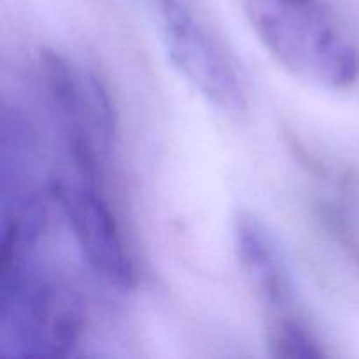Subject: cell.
I'll use <instances>...</instances> for the list:
<instances>
[{"mask_svg":"<svg viewBox=\"0 0 359 359\" xmlns=\"http://www.w3.org/2000/svg\"><path fill=\"white\" fill-rule=\"evenodd\" d=\"M233 238L242 270L273 314V321L293 316V280L269 226L252 212H241L235 219Z\"/></svg>","mask_w":359,"mask_h":359,"instance_id":"5","label":"cell"},{"mask_svg":"<svg viewBox=\"0 0 359 359\" xmlns=\"http://www.w3.org/2000/svg\"><path fill=\"white\" fill-rule=\"evenodd\" d=\"M83 258L98 277L118 290H132L137 272L119 224L91 182L56 181L51 188Z\"/></svg>","mask_w":359,"mask_h":359,"instance_id":"4","label":"cell"},{"mask_svg":"<svg viewBox=\"0 0 359 359\" xmlns=\"http://www.w3.org/2000/svg\"><path fill=\"white\" fill-rule=\"evenodd\" d=\"M154 27L174 69L223 112L237 114L248 104L235 63L188 0H153Z\"/></svg>","mask_w":359,"mask_h":359,"instance_id":"3","label":"cell"},{"mask_svg":"<svg viewBox=\"0 0 359 359\" xmlns=\"http://www.w3.org/2000/svg\"><path fill=\"white\" fill-rule=\"evenodd\" d=\"M269 344L277 358H323L321 342L294 316L276 319L270 326Z\"/></svg>","mask_w":359,"mask_h":359,"instance_id":"6","label":"cell"},{"mask_svg":"<svg viewBox=\"0 0 359 359\" xmlns=\"http://www.w3.org/2000/svg\"><path fill=\"white\" fill-rule=\"evenodd\" d=\"M252 32L286 72L347 90L359 79V42L328 0H244Z\"/></svg>","mask_w":359,"mask_h":359,"instance_id":"1","label":"cell"},{"mask_svg":"<svg viewBox=\"0 0 359 359\" xmlns=\"http://www.w3.org/2000/svg\"><path fill=\"white\" fill-rule=\"evenodd\" d=\"M28 255L0 256V346L6 356H60L79 339L72 297L41 279Z\"/></svg>","mask_w":359,"mask_h":359,"instance_id":"2","label":"cell"}]
</instances>
